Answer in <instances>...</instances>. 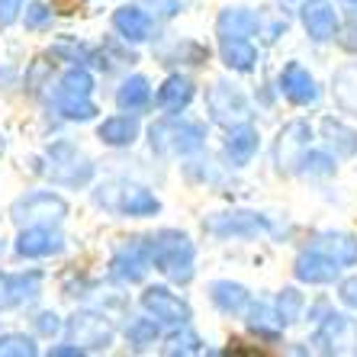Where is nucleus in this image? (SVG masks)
Returning a JSON list of instances; mask_svg holds the SVG:
<instances>
[{
    "label": "nucleus",
    "mask_w": 357,
    "mask_h": 357,
    "mask_svg": "<svg viewBox=\"0 0 357 357\" xmlns=\"http://www.w3.org/2000/svg\"><path fill=\"white\" fill-rule=\"evenodd\" d=\"M151 264L174 283H187L193 277V241L177 229H161L149 238Z\"/></svg>",
    "instance_id": "1"
},
{
    "label": "nucleus",
    "mask_w": 357,
    "mask_h": 357,
    "mask_svg": "<svg viewBox=\"0 0 357 357\" xmlns=\"http://www.w3.org/2000/svg\"><path fill=\"white\" fill-rule=\"evenodd\" d=\"M93 199H97L103 209H109V213H119V216H155L161 209L158 197H151L145 187H139V183H129V181H109L103 183L97 193H93Z\"/></svg>",
    "instance_id": "2"
},
{
    "label": "nucleus",
    "mask_w": 357,
    "mask_h": 357,
    "mask_svg": "<svg viewBox=\"0 0 357 357\" xmlns=\"http://www.w3.org/2000/svg\"><path fill=\"white\" fill-rule=\"evenodd\" d=\"M91 93H93V77L87 75L84 68H71V71H65V77H61V84H59L55 107H59V113L65 119H81V123H87V119H93V113H97Z\"/></svg>",
    "instance_id": "3"
},
{
    "label": "nucleus",
    "mask_w": 357,
    "mask_h": 357,
    "mask_svg": "<svg viewBox=\"0 0 357 357\" xmlns=\"http://www.w3.org/2000/svg\"><path fill=\"white\" fill-rule=\"evenodd\" d=\"M151 149L165 151V155H190L206 142V129L199 123L187 119H161L151 126Z\"/></svg>",
    "instance_id": "4"
},
{
    "label": "nucleus",
    "mask_w": 357,
    "mask_h": 357,
    "mask_svg": "<svg viewBox=\"0 0 357 357\" xmlns=\"http://www.w3.org/2000/svg\"><path fill=\"white\" fill-rule=\"evenodd\" d=\"M68 216V203L59 193L49 190H36L29 197H20L13 206H10V219L17 225H59Z\"/></svg>",
    "instance_id": "5"
},
{
    "label": "nucleus",
    "mask_w": 357,
    "mask_h": 357,
    "mask_svg": "<svg viewBox=\"0 0 357 357\" xmlns=\"http://www.w3.org/2000/svg\"><path fill=\"white\" fill-rule=\"evenodd\" d=\"M45 174H49L55 183H61V187H84V183L93 177V165L84 151L75 149V145L59 142V145H52V151H49V167H45Z\"/></svg>",
    "instance_id": "6"
},
{
    "label": "nucleus",
    "mask_w": 357,
    "mask_h": 357,
    "mask_svg": "<svg viewBox=\"0 0 357 357\" xmlns=\"http://www.w3.org/2000/svg\"><path fill=\"white\" fill-rule=\"evenodd\" d=\"M109 267H113V277H116V280H123V283H139V280H145V274H149V267H151L149 238H132V241H126L123 248L113 255Z\"/></svg>",
    "instance_id": "7"
},
{
    "label": "nucleus",
    "mask_w": 357,
    "mask_h": 357,
    "mask_svg": "<svg viewBox=\"0 0 357 357\" xmlns=\"http://www.w3.org/2000/svg\"><path fill=\"white\" fill-rule=\"evenodd\" d=\"M68 335L81 351H103L109 348L113 341V328L103 316L97 312H77L71 322H68Z\"/></svg>",
    "instance_id": "8"
},
{
    "label": "nucleus",
    "mask_w": 357,
    "mask_h": 357,
    "mask_svg": "<svg viewBox=\"0 0 357 357\" xmlns=\"http://www.w3.org/2000/svg\"><path fill=\"white\" fill-rule=\"evenodd\" d=\"M209 113H213V119L222 126H241L245 119H248V103H245V97H241L235 87H229V84H213V91H209Z\"/></svg>",
    "instance_id": "9"
},
{
    "label": "nucleus",
    "mask_w": 357,
    "mask_h": 357,
    "mask_svg": "<svg viewBox=\"0 0 357 357\" xmlns=\"http://www.w3.org/2000/svg\"><path fill=\"white\" fill-rule=\"evenodd\" d=\"M142 306L149 309L158 322H171V325H187L190 322V306L181 296H174L165 287H149L142 293Z\"/></svg>",
    "instance_id": "10"
},
{
    "label": "nucleus",
    "mask_w": 357,
    "mask_h": 357,
    "mask_svg": "<svg viewBox=\"0 0 357 357\" xmlns=\"http://www.w3.org/2000/svg\"><path fill=\"white\" fill-rule=\"evenodd\" d=\"M309 139H312V129L306 123H290L283 129L280 139H277V165H280V171H296V165L309 151Z\"/></svg>",
    "instance_id": "11"
},
{
    "label": "nucleus",
    "mask_w": 357,
    "mask_h": 357,
    "mask_svg": "<svg viewBox=\"0 0 357 357\" xmlns=\"http://www.w3.org/2000/svg\"><path fill=\"white\" fill-rule=\"evenodd\" d=\"M206 229L213 235H222V238H245V235H258V232H267L271 225H267L264 216L258 213H222V216H213L206 222Z\"/></svg>",
    "instance_id": "12"
},
{
    "label": "nucleus",
    "mask_w": 357,
    "mask_h": 357,
    "mask_svg": "<svg viewBox=\"0 0 357 357\" xmlns=\"http://www.w3.org/2000/svg\"><path fill=\"white\" fill-rule=\"evenodd\" d=\"M61 248H65V238L52 232L49 225H26L17 238V255L23 258H49V255H59Z\"/></svg>",
    "instance_id": "13"
},
{
    "label": "nucleus",
    "mask_w": 357,
    "mask_h": 357,
    "mask_svg": "<svg viewBox=\"0 0 357 357\" xmlns=\"http://www.w3.org/2000/svg\"><path fill=\"white\" fill-rule=\"evenodd\" d=\"M280 91L287 100H293L296 107H312L319 100V87L303 65H287L280 75Z\"/></svg>",
    "instance_id": "14"
},
{
    "label": "nucleus",
    "mask_w": 357,
    "mask_h": 357,
    "mask_svg": "<svg viewBox=\"0 0 357 357\" xmlns=\"http://www.w3.org/2000/svg\"><path fill=\"white\" fill-rule=\"evenodd\" d=\"M303 26L316 42H325L338 33V13L328 0H309L303 7Z\"/></svg>",
    "instance_id": "15"
},
{
    "label": "nucleus",
    "mask_w": 357,
    "mask_h": 357,
    "mask_svg": "<svg viewBox=\"0 0 357 357\" xmlns=\"http://www.w3.org/2000/svg\"><path fill=\"white\" fill-rule=\"evenodd\" d=\"M296 277L303 283H332L335 277H338V271L341 267L335 264L328 255H322L319 248H306L303 255L296 258Z\"/></svg>",
    "instance_id": "16"
},
{
    "label": "nucleus",
    "mask_w": 357,
    "mask_h": 357,
    "mask_svg": "<svg viewBox=\"0 0 357 357\" xmlns=\"http://www.w3.org/2000/svg\"><path fill=\"white\" fill-rule=\"evenodd\" d=\"M258 26H261L258 13H251L245 7H229L219 13L216 33H219V39H248V36L258 33Z\"/></svg>",
    "instance_id": "17"
},
{
    "label": "nucleus",
    "mask_w": 357,
    "mask_h": 357,
    "mask_svg": "<svg viewBox=\"0 0 357 357\" xmlns=\"http://www.w3.org/2000/svg\"><path fill=\"white\" fill-rule=\"evenodd\" d=\"M113 26H116L119 36L129 42H145L151 33V20L142 3H135V7H119L116 13H113Z\"/></svg>",
    "instance_id": "18"
},
{
    "label": "nucleus",
    "mask_w": 357,
    "mask_h": 357,
    "mask_svg": "<svg viewBox=\"0 0 357 357\" xmlns=\"http://www.w3.org/2000/svg\"><path fill=\"white\" fill-rule=\"evenodd\" d=\"M312 248H319L322 255H328V258H332L338 267L357 264V238H351V235L322 232V235L316 238V245H312Z\"/></svg>",
    "instance_id": "19"
},
{
    "label": "nucleus",
    "mask_w": 357,
    "mask_h": 357,
    "mask_svg": "<svg viewBox=\"0 0 357 357\" xmlns=\"http://www.w3.org/2000/svg\"><path fill=\"white\" fill-rule=\"evenodd\" d=\"M209 296H213L216 309H222V312H229V316L245 312V309H248V303H251L248 290H245L241 283H232V280H216L213 287H209Z\"/></svg>",
    "instance_id": "20"
},
{
    "label": "nucleus",
    "mask_w": 357,
    "mask_h": 357,
    "mask_svg": "<svg viewBox=\"0 0 357 357\" xmlns=\"http://www.w3.org/2000/svg\"><path fill=\"white\" fill-rule=\"evenodd\" d=\"M255 151H258V132L251 129V126H232V135H229V142H225V155H229V161L232 165H248L251 158H255Z\"/></svg>",
    "instance_id": "21"
},
{
    "label": "nucleus",
    "mask_w": 357,
    "mask_h": 357,
    "mask_svg": "<svg viewBox=\"0 0 357 357\" xmlns=\"http://www.w3.org/2000/svg\"><path fill=\"white\" fill-rule=\"evenodd\" d=\"M190 100H193V84L181 75L167 77V81L158 87V107L167 109V113H181Z\"/></svg>",
    "instance_id": "22"
},
{
    "label": "nucleus",
    "mask_w": 357,
    "mask_h": 357,
    "mask_svg": "<svg viewBox=\"0 0 357 357\" xmlns=\"http://www.w3.org/2000/svg\"><path fill=\"white\" fill-rule=\"evenodd\" d=\"M332 93L344 113H357V65H344L332 77Z\"/></svg>",
    "instance_id": "23"
},
{
    "label": "nucleus",
    "mask_w": 357,
    "mask_h": 357,
    "mask_svg": "<svg viewBox=\"0 0 357 357\" xmlns=\"http://www.w3.org/2000/svg\"><path fill=\"white\" fill-rule=\"evenodd\" d=\"M322 132L328 149L335 151V158H351L357 151V132L348 129L344 123H338V119H322Z\"/></svg>",
    "instance_id": "24"
},
{
    "label": "nucleus",
    "mask_w": 357,
    "mask_h": 357,
    "mask_svg": "<svg viewBox=\"0 0 357 357\" xmlns=\"http://www.w3.org/2000/svg\"><path fill=\"white\" fill-rule=\"evenodd\" d=\"M219 52H222V61L232 71H251L258 61V52L248 39H219Z\"/></svg>",
    "instance_id": "25"
},
{
    "label": "nucleus",
    "mask_w": 357,
    "mask_h": 357,
    "mask_svg": "<svg viewBox=\"0 0 357 357\" xmlns=\"http://www.w3.org/2000/svg\"><path fill=\"white\" fill-rule=\"evenodd\" d=\"M149 100H151V87H149V81H145L142 75L126 77L123 87L116 91L119 109H129V113H139V109H145V107H149Z\"/></svg>",
    "instance_id": "26"
},
{
    "label": "nucleus",
    "mask_w": 357,
    "mask_h": 357,
    "mask_svg": "<svg viewBox=\"0 0 357 357\" xmlns=\"http://www.w3.org/2000/svg\"><path fill=\"white\" fill-rule=\"evenodd\" d=\"M100 139L113 145V149H123V145H132L135 135H139V123L132 116H113V119H103L100 126Z\"/></svg>",
    "instance_id": "27"
},
{
    "label": "nucleus",
    "mask_w": 357,
    "mask_h": 357,
    "mask_svg": "<svg viewBox=\"0 0 357 357\" xmlns=\"http://www.w3.org/2000/svg\"><path fill=\"white\" fill-rule=\"evenodd\" d=\"M299 309H303V296L296 290H283L277 296V319L280 325H293L299 319Z\"/></svg>",
    "instance_id": "28"
},
{
    "label": "nucleus",
    "mask_w": 357,
    "mask_h": 357,
    "mask_svg": "<svg viewBox=\"0 0 357 357\" xmlns=\"http://www.w3.org/2000/svg\"><path fill=\"white\" fill-rule=\"evenodd\" d=\"M0 354L3 357H33L36 344H33V338H26V335H3V338H0Z\"/></svg>",
    "instance_id": "29"
},
{
    "label": "nucleus",
    "mask_w": 357,
    "mask_h": 357,
    "mask_svg": "<svg viewBox=\"0 0 357 357\" xmlns=\"http://www.w3.org/2000/svg\"><path fill=\"white\" fill-rule=\"evenodd\" d=\"M248 325H251V328H258V332H264V335H274L277 328H280V319L271 312V306H267V303H258V306L251 309Z\"/></svg>",
    "instance_id": "30"
},
{
    "label": "nucleus",
    "mask_w": 357,
    "mask_h": 357,
    "mask_svg": "<svg viewBox=\"0 0 357 357\" xmlns=\"http://www.w3.org/2000/svg\"><path fill=\"white\" fill-rule=\"evenodd\" d=\"M199 344H203V341H199V335L190 332V328L183 325V332L171 338V348H167V354H197Z\"/></svg>",
    "instance_id": "31"
},
{
    "label": "nucleus",
    "mask_w": 357,
    "mask_h": 357,
    "mask_svg": "<svg viewBox=\"0 0 357 357\" xmlns=\"http://www.w3.org/2000/svg\"><path fill=\"white\" fill-rule=\"evenodd\" d=\"M299 165H303L306 174H332L335 171V161L328 158V155H322V151H306Z\"/></svg>",
    "instance_id": "32"
},
{
    "label": "nucleus",
    "mask_w": 357,
    "mask_h": 357,
    "mask_svg": "<svg viewBox=\"0 0 357 357\" xmlns=\"http://www.w3.org/2000/svg\"><path fill=\"white\" fill-rule=\"evenodd\" d=\"M129 338L135 341V344H149V341L158 338V325H155V319H135V322H129Z\"/></svg>",
    "instance_id": "33"
},
{
    "label": "nucleus",
    "mask_w": 357,
    "mask_h": 357,
    "mask_svg": "<svg viewBox=\"0 0 357 357\" xmlns=\"http://www.w3.org/2000/svg\"><path fill=\"white\" fill-rule=\"evenodd\" d=\"M52 23V10L45 7V3H29L26 7V26L29 29H42V26Z\"/></svg>",
    "instance_id": "34"
},
{
    "label": "nucleus",
    "mask_w": 357,
    "mask_h": 357,
    "mask_svg": "<svg viewBox=\"0 0 357 357\" xmlns=\"http://www.w3.org/2000/svg\"><path fill=\"white\" fill-rule=\"evenodd\" d=\"M142 7H151V13L161 20H171L181 10V0H142Z\"/></svg>",
    "instance_id": "35"
},
{
    "label": "nucleus",
    "mask_w": 357,
    "mask_h": 357,
    "mask_svg": "<svg viewBox=\"0 0 357 357\" xmlns=\"http://www.w3.org/2000/svg\"><path fill=\"white\" fill-rule=\"evenodd\" d=\"M20 10H23V0H0V26L17 23Z\"/></svg>",
    "instance_id": "36"
},
{
    "label": "nucleus",
    "mask_w": 357,
    "mask_h": 357,
    "mask_svg": "<svg viewBox=\"0 0 357 357\" xmlns=\"http://www.w3.org/2000/svg\"><path fill=\"white\" fill-rule=\"evenodd\" d=\"M36 328H39V335H55L61 328V319L55 316V312H42V316L36 319Z\"/></svg>",
    "instance_id": "37"
},
{
    "label": "nucleus",
    "mask_w": 357,
    "mask_h": 357,
    "mask_svg": "<svg viewBox=\"0 0 357 357\" xmlns=\"http://www.w3.org/2000/svg\"><path fill=\"white\" fill-rule=\"evenodd\" d=\"M341 299H344L348 306L357 309V277H354V280H344V283H341Z\"/></svg>",
    "instance_id": "38"
},
{
    "label": "nucleus",
    "mask_w": 357,
    "mask_h": 357,
    "mask_svg": "<svg viewBox=\"0 0 357 357\" xmlns=\"http://www.w3.org/2000/svg\"><path fill=\"white\" fill-rule=\"evenodd\" d=\"M341 45H344L348 52H357V23L348 26V29L341 33Z\"/></svg>",
    "instance_id": "39"
},
{
    "label": "nucleus",
    "mask_w": 357,
    "mask_h": 357,
    "mask_svg": "<svg viewBox=\"0 0 357 357\" xmlns=\"http://www.w3.org/2000/svg\"><path fill=\"white\" fill-rule=\"evenodd\" d=\"M81 3L84 0H55V10H61V13H75Z\"/></svg>",
    "instance_id": "40"
},
{
    "label": "nucleus",
    "mask_w": 357,
    "mask_h": 357,
    "mask_svg": "<svg viewBox=\"0 0 357 357\" xmlns=\"http://www.w3.org/2000/svg\"><path fill=\"white\" fill-rule=\"evenodd\" d=\"M52 354L55 357H77V354H84V351L75 344V348H52Z\"/></svg>",
    "instance_id": "41"
},
{
    "label": "nucleus",
    "mask_w": 357,
    "mask_h": 357,
    "mask_svg": "<svg viewBox=\"0 0 357 357\" xmlns=\"http://www.w3.org/2000/svg\"><path fill=\"white\" fill-rule=\"evenodd\" d=\"M341 7L351 10V13H357V0H341Z\"/></svg>",
    "instance_id": "42"
}]
</instances>
